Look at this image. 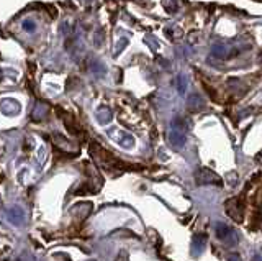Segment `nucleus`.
Masks as SVG:
<instances>
[{
  "mask_svg": "<svg viewBox=\"0 0 262 261\" xmlns=\"http://www.w3.org/2000/svg\"><path fill=\"white\" fill-rule=\"evenodd\" d=\"M90 153H92V156H94V160L99 161V164L102 167H105V169H108V171H113V169L126 171V169H130V164H126V163L118 160V158H115L110 151H106L105 148H102L100 145H97V143H92L90 145Z\"/></svg>",
  "mask_w": 262,
  "mask_h": 261,
  "instance_id": "nucleus-1",
  "label": "nucleus"
},
{
  "mask_svg": "<svg viewBox=\"0 0 262 261\" xmlns=\"http://www.w3.org/2000/svg\"><path fill=\"white\" fill-rule=\"evenodd\" d=\"M169 141L176 148L183 146V143H185V123H183L182 118H176L172 122V130H171V135H169Z\"/></svg>",
  "mask_w": 262,
  "mask_h": 261,
  "instance_id": "nucleus-2",
  "label": "nucleus"
},
{
  "mask_svg": "<svg viewBox=\"0 0 262 261\" xmlns=\"http://www.w3.org/2000/svg\"><path fill=\"white\" fill-rule=\"evenodd\" d=\"M226 212L228 215L231 217L233 220L236 222H241L242 220V214H244V202H242V197L241 199H231L226 202Z\"/></svg>",
  "mask_w": 262,
  "mask_h": 261,
  "instance_id": "nucleus-3",
  "label": "nucleus"
},
{
  "mask_svg": "<svg viewBox=\"0 0 262 261\" xmlns=\"http://www.w3.org/2000/svg\"><path fill=\"white\" fill-rule=\"evenodd\" d=\"M197 184H221V179L218 177L215 172L207 169V167H200L197 171Z\"/></svg>",
  "mask_w": 262,
  "mask_h": 261,
  "instance_id": "nucleus-4",
  "label": "nucleus"
},
{
  "mask_svg": "<svg viewBox=\"0 0 262 261\" xmlns=\"http://www.w3.org/2000/svg\"><path fill=\"white\" fill-rule=\"evenodd\" d=\"M61 117H64V125H66L67 130L72 133V135H80V127L77 125V122H74V118H72L71 115H67L66 112H62Z\"/></svg>",
  "mask_w": 262,
  "mask_h": 261,
  "instance_id": "nucleus-5",
  "label": "nucleus"
},
{
  "mask_svg": "<svg viewBox=\"0 0 262 261\" xmlns=\"http://www.w3.org/2000/svg\"><path fill=\"white\" fill-rule=\"evenodd\" d=\"M205 107V102H203V98L200 96H197V94H193V96L188 97V108H190L192 112H198L202 110V108Z\"/></svg>",
  "mask_w": 262,
  "mask_h": 261,
  "instance_id": "nucleus-6",
  "label": "nucleus"
},
{
  "mask_svg": "<svg viewBox=\"0 0 262 261\" xmlns=\"http://www.w3.org/2000/svg\"><path fill=\"white\" fill-rule=\"evenodd\" d=\"M216 235L220 236L221 240H230V238H235V231H233L230 227L220 224L216 227Z\"/></svg>",
  "mask_w": 262,
  "mask_h": 261,
  "instance_id": "nucleus-7",
  "label": "nucleus"
},
{
  "mask_svg": "<svg viewBox=\"0 0 262 261\" xmlns=\"http://www.w3.org/2000/svg\"><path fill=\"white\" fill-rule=\"evenodd\" d=\"M97 118H99L100 123H108L111 120V112L110 108L106 107H102L99 112H97Z\"/></svg>",
  "mask_w": 262,
  "mask_h": 261,
  "instance_id": "nucleus-8",
  "label": "nucleus"
},
{
  "mask_svg": "<svg viewBox=\"0 0 262 261\" xmlns=\"http://www.w3.org/2000/svg\"><path fill=\"white\" fill-rule=\"evenodd\" d=\"M211 53H213V56H216V58H225L226 48L223 46V44H215V46L211 48Z\"/></svg>",
  "mask_w": 262,
  "mask_h": 261,
  "instance_id": "nucleus-9",
  "label": "nucleus"
},
{
  "mask_svg": "<svg viewBox=\"0 0 262 261\" xmlns=\"http://www.w3.org/2000/svg\"><path fill=\"white\" fill-rule=\"evenodd\" d=\"M177 89L181 94H185L187 91V77L183 76V74H181V76L177 77Z\"/></svg>",
  "mask_w": 262,
  "mask_h": 261,
  "instance_id": "nucleus-10",
  "label": "nucleus"
},
{
  "mask_svg": "<svg viewBox=\"0 0 262 261\" xmlns=\"http://www.w3.org/2000/svg\"><path fill=\"white\" fill-rule=\"evenodd\" d=\"M126 44H128V38H121L118 43H116V48L113 49V54L115 56H118V54L123 51V49L126 48Z\"/></svg>",
  "mask_w": 262,
  "mask_h": 261,
  "instance_id": "nucleus-11",
  "label": "nucleus"
},
{
  "mask_svg": "<svg viewBox=\"0 0 262 261\" xmlns=\"http://www.w3.org/2000/svg\"><path fill=\"white\" fill-rule=\"evenodd\" d=\"M115 261H128V253H126L125 250H121L118 256H116V260Z\"/></svg>",
  "mask_w": 262,
  "mask_h": 261,
  "instance_id": "nucleus-12",
  "label": "nucleus"
},
{
  "mask_svg": "<svg viewBox=\"0 0 262 261\" xmlns=\"http://www.w3.org/2000/svg\"><path fill=\"white\" fill-rule=\"evenodd\" d=\"M228 261H241L239 260V255H231L230 258H228Z\"/></svg>",
  "mask_w": 262,
  "mask_h": 261,
  "instance_id": "nucleus-13",
  "label": "nucleus"
},
{
  "mask_svg": "<svg viewBox=\"0 0 262 261\" xmlns=\"http://www.w3.org/2000/svg\"><path fill=\"white\" fill-rule=\"evenodd\" d=\"M23 28H28V30H33V23H31V22H25V23H23Z\"/></svg>",
  "mask_w": 262,
  "mask_h": 261,
  "instance_id": "nucleus-14",
  "label": "nucleus"
},
{
  "mask_svg": "<svg viewBox=\"0 0 262 261\" xmlns=\"http://www.w3.org/2000/svg\"><path fill=\"white\" fill-rule=\"evenodd\" d=\"M256 161H257V163H262V151H259V153L256 155Z\"/></svg>",
  "mask_w": 262,
  "mask_h": 261,
  "instance_id": "nucleus-15",
  "label": "nucleus"
},
{
  "mask_svg": "<svg viewBox=\"0 0 262 261\" xmlns=\"http://www.w3.org/2000/svg\"><path fill=\"white\" fill-rule=\"evenodd\" d=\"M90 261H94V260H90Z\"/></svg>",
  "mask_w": 262,
  "mask_h": 261,
  "instance_id": "nucleus-16",
  "label": "nucleus"
},
{
  "mask_svg": "<svg viewBox=\"0 0 262 261\" xmlns=\"http://www.w3.org/2000/svg\"><path fill=\"white\" fill-rule=\"evenodd\" d=\"M261 59H262V58H261Z\"/></svg>",
  "mask_w": 262,
  "mask_h": 261,
  "instance_id": "nucleus-17",
  "label": "nucleus"
}]
</instances>
